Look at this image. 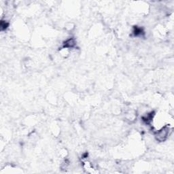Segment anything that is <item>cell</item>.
<instances>
[{"label": "cell", "mask_w": 174, "mask_h": 174, "mask_svg": "<svg viewBox=\"0 0 174 174\" xmlns=\"http://www.w3.org/2000/svg\"><path fill=\"white\" fill-rule=\"evenodd\" d=\"M171 131V128L168 125H165L160 129L157 130L156 133H155V137H156L157 141L160 142H165L169 136Z\"/></svg>", "instance_id": "1"}, {"label": "cell", "mask_w": 174, "mask_h": 174, "mask_svg": "<svg viewBox=\"0 0 174 174\" xmlns=\"http://www.w3.org/2000/svg\"><path fill=\"white\" fill-rule=\"evenodd\" d=\"M76 46V41L74 38H70L67 40L63 44V48L70 49V48H74Z\"/></svg>", "instance_id": "2"}, {"label": "cell", "mask_w": 174, "mask_h": 174, "mask_svg": "<svg viewBox=\"0 0 174 174\" xmlns=\"http://www.w3.org/2000/svg\"><path fill=\"white\" fill-rule=\"evenodd\" d=\"M7 27H8V23H7L6 21H3V20H1V30L6 29Z\"/></svg>", "instance_id": "3"}]
</instances>
